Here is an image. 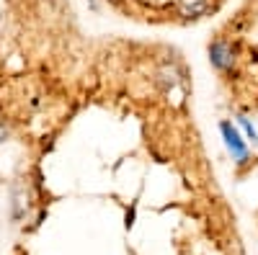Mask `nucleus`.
<instances>
[{"mask_svg": "<svg viewBox=\"0 0 258 255\" xmlns=\"http://www.w3.org/2000/svg\"><path fill=\"white\" fill-rule=\"evenodd\" d=\"M109 3H119V0H109Z\"/></svg>", "mask_w": 258, "mask_h": 255, "instance_id": "nucleus-7", "label": "nucleus"}, {"mask_svg": "<svg viewBox=\"0 0 258 255\" xmlns=\"http://www.w3.org/2000/svg\"><path fill=\"white\" fill-rule=\"evenodd\" d=\"M3 137H6V129H0V142H3Z\"/></svg>", "mask_w": 258, "mask_h": 255, "instance_id": "nucleus-6", "label": "nucleus"}, {"mask_svg": "<svg viewBox=\"0 0 258 255\" xmlns=\"http://www.w3.org/2000/svg\"><path fill=\"white\" fill-rule=\"evenodd\" d=\"M207 11H209V0H199V3H194V6H186L181 13H183L186 21H188V18H191V21H197V18H202Z\"/></svg>", "mask_w": 258, "mask_h": 255, "instance_id": "nucleus-3", "label": "nucleus"}, {"mask_svg": "<svg viewBox=\"0 0 258 255\" xmlns=\"http://www.w3.org/2000/svg\"><path fill=\"white\" fill-rule=\"evenodd\" d=\"M124 224H126V229H132V224H135V206L126 211V222Z\"/></svg>", "mask_w": 258, "mask_h": 255, "instance_id": "nucleus-5", "label": "nucleus"}, {"mask_svg": "<svg viewBox=\"0 0 258 255\" xmlns=\"http://www.w3.org/2000/svg\"><path fill=\"white\" fill-rule=\"evenodd\" d=\"M220 134H222V142L227 147V152L232 155V160L238 165H245L250 152H248V142L243 139V134L232 126V121H220Z\"/></svg>", "mask_w": 258, "mask_h": 255, "instance_id": "nucleus-1", "label": "nucleus"}, {"mask_svg": "<svg viewBox=\"0 0 258 255\" xmlns=\"http://www.w3.org/2000/svg\"><path fill=\"white\" fill-rule=\"evenodd\" d=\"M238 124H240V129L245 132V137H248V142H253V144H258V132H255V126L250 124V119H248V116H238Z\"/></svg>", "mask_w": 258, "mask_h": 255, "instance_id": "nucleus-4", "label": "nucleus"}, {"mask_svg": "<svg viewBox=\"0 0 258 255\" xmlns=\"http://www.w3.org/2000/svg\"><path fill=\"white\" fill-rule=\"evenodd\" d=\"M209 62L220 72H230L235 67V47L225 39H214L209 44Z\"/></svg>", "mask_w": 258, "mask_h": 255, "instance_id": "nucleus-2", "label": "nucleus"}]
</instances>
